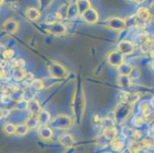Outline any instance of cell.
<instances>
[{
	"mask_svg": "<svg viewBox=\"0 0 154 153\" xmlns=\"http://www.w3.org/2000/svg\"><path fill=\"white\" fill-rule=\"evenodd\" d=\"M71 125V120L66 115H59L51 121V126L57 130H67Z\"/></svg>",
	"mask_w": 154,
	"mask_h": 153,
	"instance_id": "1",
	"label": "cell"
},
{
	"mask_svg": "<svg viewBox=\"0 0 154 153\" xmlns=\"http://www.w3.org/2000/svg\"><path fill=\"white\" fill-rule=\"evenodd\" d=\"M48 71L51 78H57V79L64 78L68 75L67 70L62 65L58 63L51 64L48 67Z\"/></svg>",
	"mask_w": 154,
	"mask_h": 153,
	"instance_id": "2",
	"label": "cell"
},
{
	"mask_svg": "<svg viewBox=\"0 0 154 153\" xmlns=\"http://www.w3.org/2000/svg\"><path fill=\"white\" fill-rule=\"evenodd\" d=\"M124 54L120 52L119 50H116V51H112L110 53L107 60L110 65L117 67L122 63H124Z\"/></svg>",
	"mask_w": 154,
	"mask_h": 153,
	"instance_id": "3",
	"label": "cell"
},
{
	"mask_svg": "<svg viewBox=\"0 0 154 153\" xmlns=\"http://www.w3.org/2000/svg\"><path fill=\"white\" fill-rule=\"evenodd\" d=\"M82 17H83L84 20L85 22L90 24L96 23L99 19L98 13L94 8H88V10H86L84 13H82Z\"/></svg>",
	"mask_w": 154,
	"mask_h": 153,
	"instance_id": "4",
	"label": "cell"
},
{
	"mask_svg": "<svg viewBox=\"0 0 154 153\" xmlns=\"http://www.w3.org/2000/svg\"><path fill=\"white\" fill-rule=\"evenodd\" d=\"M2 29L4 32L9 34H14L19 29V24L13 19H8L2 24Z\"/></svg>",
	"mask_w": 154,
	"mask_h": 153,
	"instance_id": "5",
	"label": "cell"
},
{
	"mask_svg": "<svg viewBox=\"0 0 154 153\" xmlns=\"http://www.w3.org/2000/svg\"><path fill=\"white\" fill-rule=\"evenodd\" d=\"M117 50L124 54H131L134 52V46L131 41L123 40L119 43L118 46H117Z\"/></svg>",
	"mask_w": 154,
	"mask_h": 153,
	"instance_id": "6",
	"label": "cell"
},
{
	"mask_svg": "<svg viewBox=\"0 0 154 153\" xmlns=\"http://www.w3.org/2000/svg\"><path fill=\"white\" fill-rule=\"evenodd\" d=\"M108 25L112 29H114V30L117 31L123 30L124 28H126L125 21L120 19V18H117V17L111 18L108 21Z\"/></svg>",
	"mask_w": 154,
	"mask_h": 153,
	"instance_id": "7",
	"label": "cell"
},
{
	"mask_svg": "<svg viewBox=\"0 0 154 153\" xmlns=\"http://www.w3.org/2000/svg\"><path fill=\"white\" fill-rule=\"evenodd\" d=\"M48 30L51 33L54 34V35H61V34L64 33L66 29L64 25L58 22H54L48 25Z\"/></svg>",
	"mask_w": 154,
	"mask_h": 153,
	"instance_id": "8",
	"label": "cell"
},
{
	"mask_svg": "<svg viewBox=\"0 0 154 153\" xmlns=\"http://www.w3.org/2000/svg\"><path fill=\"white\" fill-rule=\"evenodd\" d=\"M131 111V108L129 109L128 105H122L119 106L117 109V113H116V118H118L119 120H124L128 116L129 113Z\"/></svg>",
	"mask_w": 154,
	"mask_h": 153,
	"instance_id": "9",
	"label": "cell"
},
{
	"mask_svg": "<svg viewBox=\"0 0 154 153\" xmlns=\"http://www.w3.org/2000/svg\"><path fill=\"white\" fill-rule=\"evenodd\" d=\"M37 118L40 126H46L50 122L51 116L50 113L46 110H41L37 115Z\"/></svg>",
	"mask_w": 154,
	"mask_h": 153,
	"instance_id": "10",
	"label": "cell"
},
{
	"mask_svg": "<svg viewBox=\"0 0 154 153\" xmlns=\"http://www.w3.org/2000/svg\"><path fill=\"white\" fill-rule=\"evenodd\" d=\"M137 18L140 19V20L143 21V22L147 23L151 19V14L149 12V11L148 9L145 8H140L138 12L137 13Z\"/></svg>",
	"mask_w": 154,
	"mask_h": 153,
	"instance_id": "11",
	"label": "cell"
},
{
	"mask_svg": "<svg viewBox=\"0 0 154 153\" xmlns=\"http://www.w3.org/2000/svg\"><path fill=\"white\" fill-rule=\"evenodd\" d=\"M28 109H29L31 115H33V116H37L39 112L41 111V107L39 106L38 102L35 99H31L30 101H29Z\"/></svg>",
	"mask_w": 154,
	"mask_h": 153,
	"instance_id": "12",
	"label": "cell"
},
{
	"mask_svg": "<svg viewBox=\"0 0 154 153\" xmlns=\"http://www.w3.org/2000/svg\"><path fill=\"white\" fill-rule=\"evenodd\" d=\"M39 136L43 139H49L52 136V130L46 126H42V128L39 130Z\"/></svg>",
	"mask_w": 154,
	"mask_h": 153,
	"instance_id": "13",
	"label": "cell"
},
{
	"mask_svg": "<svg viewBox=\"0 0 154 153\" xmlns=\"http://www.w3.org/2000/svg\"><path fill=\"white\" fill-rule=\"evenodd\" d=\"M26 124L27 125L29 130H35V129L37 128L38 126L39 125L37 116H33V115H32L30 117H29L27 119V120L26 122Z\"/></svg>",
	"mask_w": 154,
	"mask_h": 153,
	"instance_id": "14",
	"label": "cell"
},
{
	"mask_svg": "<svg viewBox=\"0 0 154 153\" xmlns=\"http://www.w3.org/2000/svg\"><path fill=\"white\" fill-rule=\"evenodd\" d=\"M132 69L133 67L130 64H124V63L117 67V71L120 73V75H130Z\"/></svg>",
	"mask_w": 154,
	"mask_h": 153,
	"instance_id": "15",
	"label": "cell"
},
{
	"mask_svg": "<svg viewBox=\"0 0 154 153\" xmlns=\"http://www.w3.org/2000/svg\"><path fill=\"white\" fill-rule=\"evenodd\" d=\"M103 136L107 139L110 140V141H113V139H115L116 136H117V132H116V130L113 127H111V128H105Z\"/></svg>",
	"mask_w": 154,
	"mask_h": 153,
	"instance_id": "16",
	"label": "cell"
},
{
	"mask_svg": "<svg viewBox=\"0 0 154 153\" xmlns=\"http://www.w3.org/2000/svg\"><path fill=\"white\" fill-rule=\"evenodd\" d=\"M29 131V128L27 126V125L25 124H18L16 125L15 127V133L18 136H25L27 134Z\"/></svg>",
	"mask_w": 154,
	"mask_h": 153,
	"instance_id": "17",
	"label": "cell"
},
{
	"mask_svg": "<svg viewBox=\"0 0 154 153\" xmlns=\"http://www.w3.org/2000/svg\"><path fill=\"white\" fill-rule=\"evenodd\" d=\"M60 141H61V145H63L65 147H70L74 142V139L71 136V135L67 134L64 135L60 139Z\"/></svg>",
	"mask_w": 154,
	"mask_h": 153,
	"instance_id": "18",
	"label": "cell"
},
{
	"mask_svg": "<svg viewBox=\"0 0 154 153\" xmlns=\"http://www.w3.org/2000/svg\"><path fill=\"white\" fill-rule=\"evenodd\" d=\"M79 13H84L88 8H90V3L88 0H79L77 4Z\"/></svg>",
	"mask_w": 154,
	"mask_h": 153,
	"instance_id": "19",
	"label": "cell"
},
{
	"mask_svg": "<svg viewBox=\"0 0 154 153\" xmlns=\"http://www.w3.org/2000/svg\"><path fill=\"white\" fill-rule=\"evenodd\" d=\"M12 76H13L14 79L15 81H19L26 78V74L22 68H15L13 70V72H12Z\"/></svg>",
	"mask_w": 154,
	"mask_h": 153,
	"instance_id": "20",
	"label": "cell"
},
{
	"mask_svg": "<svg viewBox=\"0 0 154 153\" xmlns=\"http://www.w3.org/2000/svg\"><path fill=\"white\" fill-rule=\"evenodd\" d=\"M26 14H27L28 18H29L30 20L32 21L37 20L39 18V15H40L38 10L34 8H29L27 10V12H26Z\"/></svg>",
	"mask_w": 154,
	"mask_h": 153,
	"instance_id": "21",
	"label": "cell"
},
{
	"mask_svg": "<svg viewBox=\"0 0 154 153\" xmlns=\"http://www.w3.org/2000/svg\"><path fill=\"white\" fill-rule=\"evenodd\" d=\"M118 84L122 87H127L130 86L131 84V78L129 75H120L118 78Z\"/></svg>",
	"mask_w": 154,
	"mask_h": 153,
	"instance_id": "22",
	"label": "cell"
},
{
	"mask_svg": "<svg viewBox=\"0 0 154 153\" xmlns=\"http://www.w3.org/2000/svg\"><path fill=\"white\" fill-rule=\"evenodd\" d=\"M15 127H16V126L14 125L13 123H6L3 126V131L7 135H12L15 133Z\"/></svg>",
	"mask_w": 154,
	"mask_h": 153,
	"instance_id": "23",
	"label": "cell"
},
{
	"mask_svg": "<svg viewBox=\"0 0 154 153\" xmlns=\"http://www.w3.org/2000/svg\"><path fill=\"white\" fill-rule=\"evenodd\" d=\"M51 2V0H39V5L42 10H45V8L49 6Z\"/></svg>",
	"mask_w": 154,
	"mask_h": 153,
	"instance_id": "24",
	"label": "cell"
},
{
	"mask_svg": "<svg viewBox=\"0 0 154 153\" xmlns=\"http://www.w3.org/2000/svg\"><path fill=\"white\" fill-rule=\"evenodd\" d=\"M103 124L105 128H111L114 125V123H113V120H111L110 118H106L103 120Z\"/></svg>",
	"mask_w": 154,
	"mask_h": 153,
	"instance_id": "25",
	"label": "cell"
},
{
	"mask_svg": "<svg viewBox=\"0 0 154 153\" xmlns=\"http://www.w3.org/2000/svg\"><path fill=\"white\" fill-rule=\"evenodd\" d=\"M14 55V50H11V49H8V50H4V52L2 53V56L5 59H11Z\"/></svg>",
	"mask_w": 154,
	"mask_h": 153,
	"instance_id": "26",
	"label": "cell"
},
{
	"mask_svg": "<svg viewBox=\"0 0 154 153\" xmlns=\"http://www.w3.org/2000/svg\"><path fill=\"white\" fill-rule=\"evenodd\" d=\"M9 113L8 110L6 109H0V120L2 119V118L5 117L6 116H8L9 113Z\"/></svg>",
	"mask_w": 154,
	"mask_h": 153,
	"instance_id": "27",
	"label": "cell"
},
{
	"mask_svg": "<svg viewBox=\"0 0 154 153\" xmlns=\"http://www.w3.org/2000/svg\"><path fill=\"white\" fill-rule=\"evenodd\" d=\"M134 1H135V2H137V3H141V2H144V0H134Z\"/></svg>",
	"mask_w": 154,
	"mask_h": 153,
	"instance_id": "28",
	"label": "cell"
},
{
	"mask_svg": "<svg viewBox=\"0 0 154 153\" xmlns=\"http://www.w3.org/2000/svg\"><path fill=\"white\" fill-rule=\"evenodd\" d=\"M2 2H3V0H0V5L2 4Z\"/></svg>",
	"mask_w": 154,
	"mask_h": 153,
	"instance_id": "29",
	"label": "cell"
},
{
	"mask_svg": "<svg viewBox=\"0 0 154 153\" xmlns=\"http://www.w3.org/2000/svg\"><path fill=\"white\" fill-rule=\"evenodd\" d=\"M130 1H134V0H130Z\"/></svg>",
	"mask_w": 154,
	"mask_h": 153,
	"instance_id": "30",
	"label": "cell"
}]
</instances>
